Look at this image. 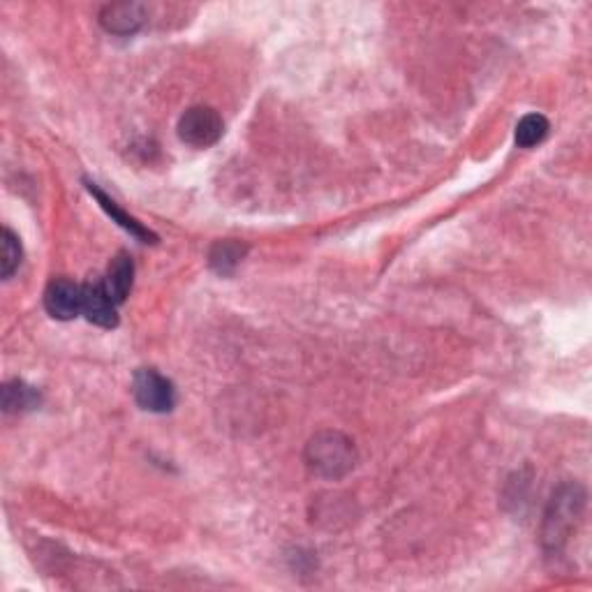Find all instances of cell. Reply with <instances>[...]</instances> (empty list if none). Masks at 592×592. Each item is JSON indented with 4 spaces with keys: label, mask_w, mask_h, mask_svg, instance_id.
Here are the masks:
<instances>
[{
    "label": "cell",
    "mask_w": 592,
    "mask_h": 592,
    "mask_svg": "<svg viewBox=\"0 0 592 592\" xmlns=\"http://www.w3.org/2000/svg\"><path fill=\"white\" fill-rule=\"evenodd\" d=\"M303 461L315 477L338 481L357 468L359 451L345 433L320 431L308 440L303 449Z\"/></svg>",
    "instance_id": "1"
},
{
    "label": "cell",
    "mask_w": 592,
    "mask_h": 592,
    "mask_svg": "<svg viewBox=\"0 0 592 592\" xmlns=\"http://www.w3.org/2000/svg\"><path fill=\"white\" fill-rule=\"evenodd\" d=\"M586 488L576 481H567L553 493L544 512L542 525V544L549 551H560L569 542L572 532L579 525L583 512H586Z\"/></svg>",
    "instance_id": "2"
},
{
    "label": "cell",
    "mask_w": 592,
    "mask_h": 592,
    "mask_svg": "<svg viewBox=\"0 0 592 592\" xmlns=\"http://www.w3.org/2000/svg\"><path fill=\"white\" fill-rule=\"evenodd\" d=\"M132 394L137 405L146 412H169L176 405V389L172 380L160 375L155 368H139L132 377Z\"/></svg>",
    "instance_id": "3"
},
{
    "label": "cell",
    "mask_w": 592,
    "mask_h": 592,
    "mask_svg": "<svg viewBox=\"0 0 592 592\" xmlns=\"http://www.w3.org/2000/svg\"><path fill=\"white\" fill-rule=\"evenodd\" d=\"M179 137L192 148H209L220 142L222 132H225V123H222L220 114L213 107L197 105L190 107L179 118Z\"/></svg>",
    "instance_id": "4"
},
{
    "label": "cell",
    "mask_w": 592,
    "mask_h": 592,
    "mask_svg": "<svg viewBox=\"0 0 592 592\" xmlns=\"http://www.w3.org/2000/svg\"><path fill=\"white\" fill-rule=\"evenodd\" d=\"M84 285L72 283L68 278H54L44 290V308L54 320H74L81 313Z\"/></svg>",
    "instance_id": "5"
},
{
    "label": "cell",
    "mask_w": 592,
    "mask_h": 592,
    "mask_svg": "<svg viewBox=\"0 0 592 592\" xmlns=\"http://www.w3.org/2000/svg\"><path fill=\"white\" fill-rule=\"evenodd\" d=\"M148 7L144 3H111L100 12V24L107 33L132 35L146 24Z\"/></svg>",
    "instance_id": "6"
},
{
    "label": "cell",
    "mask_w": 592,
    "mask_h": 592,
    "mask_svg": "<svg viewBox=\"0 0 592 592\" xmlns=\"http://www.w3.org/2000/svg\"><path fill=\"white\" fill-rule=\"evenodd\" d=\"M81 313L86 315L88 322L98 324L102 329H114L118 324L116 303L107 294L102 283H86L84 285V301H81Z\"/></svg>",
    "instance_id": "7"
},
{
    "label": "cell",
    "mask_w": 592,
    "mask_h": 592,
    "mask_svg": "<svg viewBox=\"0 0 592 592\" xmlns=\"http://www.w3.org/2000/svg\"><path fill=\"white\" fill-rule=\"evenodd\" d=\"M86 188H88V192H91V195L95 199H98V204L102 206V211H105L107 216L116 222V225H121L125 229V232H130L132 236H135V239H139L142 243H158V236H155L148 227H144L142 222H139L137 218H132L130 213H125L121 209V206H118L114 202V199H111L109 195H105V192H102L98 188V183L86 181Z\"/></svg>",
    "instance_id": "8"
},
{
    "label": "cell",
    "mask_w": 592,
    "mask_h": 592,
    "mask_svg": "<svg viewBox=\"0 0 592 592\" xmlns=\"http://www.w3.org/2000/svg\"><path fill=\"white\" fill-rule=\"evenodd\" d=\"M132 280H135V262L128 253H118L114 259H111L109 269H107V278L102 280L107 294L114 299V303H123L128 299V294L132 290Z\"/></svg>",
    "instance_id": "9"
},
{
    "label": "cell",
    "mask_w": 592,
    "mask_h": 592,
    "mask_svg": "<svg viewBox=\"0 0 592 592\" xmlns=\"http://www.w3.org/2000/svg\"><path fill=\"white\" fill-rule=\"evenodd\" d=\"M246 253L248 248L239 241H232V239L218 241L209 253V264L213 271L220 273V276H232L236 266L241 264V259L246 257Z\"/></svg>",
    "instance_id": "10"
},
{
    "label": "cell",
    "mask_w": 592,
    "mask_h": 592,
    "mask_svg": "<svg viewBox=\"0 0 592 592\" xmlns=\"http://www.w3.org/2000/svg\"><path fill=\"white\" fill-rule=\"evenodd\" d=\"M549 130H551V123L546 116L542 114L523 116L516 125V144L521 148H532L542 144L546 135H549Z\"/></svg>",
    "instance_id": "11"
},
{
    "label": "cell",
    "mask_w": 592,
    "mask_h": 592,
    "mask_svg": "<svg viewBox=\"0 0 592 592\" xmlns=\"http://www.w3.org/2000/svg\"><path fill=\"white\" fill-rule=\"evenodd\" d=\"M40 405V394L33 387H28L26 382L12 380L3 387V410L5 412H19V410H31V407Z\"/></svg>",
    "instance_id": "12"
},
{
    "label": "cell",
    "mask_w": 592,
    "mask_h": 592,
    "mask_svg": "<svg viewBox=\"0 0 592 592\" xmlns=\"http://www.w3.org/2000/svg\"><path fill=\"white\" fill-rule=\"evenodd\" d=\"M21 257H24V250H21L17 234L5 227L3 241H0V273H3V278H12V273L19 269Z\"/></svg>",
    "instance_id": "13"
}]
</instances>
